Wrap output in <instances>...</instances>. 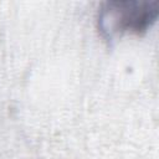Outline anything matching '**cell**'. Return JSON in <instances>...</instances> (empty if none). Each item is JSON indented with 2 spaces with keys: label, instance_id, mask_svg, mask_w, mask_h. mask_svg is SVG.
Wrapping results in <instances>:
<instances>
[{
  "label": "cell",
  "instance_id": "6da1fadb",
  "mask_svg": "<svg viewBox=\"0 0 159 159\" xmlns=\"http://www.w3.org/2000/svg\"><path fill=\"white\" fill-rule=\"evenodd\" d=\"M159 16V1L111 0L98 9L97 26L106 40L114 36H143Z\"/></svg>",
  "mask_w": 159,
  "mask_h": 159
}]
</instances>
